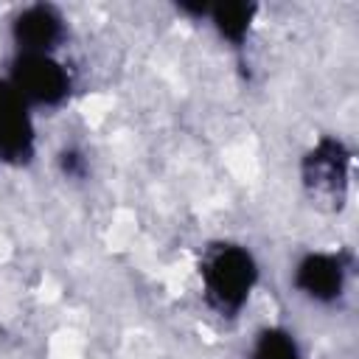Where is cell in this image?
Here are the masks:
<instances>
[{
	"instance_id": "obj_7",
	"label": "cell",
	"mask_w": 359,
	"mask_h": 359,
	"mask_svg": "<svg viewBox=\"0 0 359 359\" xmlns=\"http://www.w3.org/2000/svg\"><path fill=\"white\" fill-rule=\"evenodd\" d=\"M205 17L210 20V25L219 31L222 39H227L233 45H241L250 34L255 6L252 3H219V6H208Z\"/></svg>"
},
{
	"instance_id": "obj_4",
	"label": "cell",
	"mask_w": 359,
	"mask_h": 359,
	"mask_svg": "<svg viewBox=\"0 0 359 359\" xmlns=\"http://www.w3.org/2000/svg\"><path fill=\"white\" fill-rule=\"evenodd\" d=\"M34 151V121L25 98L0 79V157L8 163H25Z\"/></svg>"
},
{
	"instance_id": "obj_1",
	"label": "cell",
	"mask_w": 359,
	"mask_h": 359,
	"mask_svg": "<svg viewBox=\"0 0 359 359\" xmlns=\"http://www.w3.org/2000/svg\"><path fill=\"white\" fill-rule=\"evenodd\" d=\"M199 278L208 303L219 314L233 317L250 300L252 286L258 280V266L247 247L222 241L205 250L199 264Z\"/></svg>"
},
{
	"instance_id": "obj_2",
	"label": "cell",
	"mask_w": 359,
	"mask_h": 359,
	"mask_svg": "<svg viewBox=\"0 0 359 359\" xmlns=\"http://www.w3.org/2000/svg\"><path fill=\"white\" fill-rule=\"evenodd\" d=\"M8 81L28 107H59L70 93V73L53 53H17Z\"/></svg>"
},
{
	"instance_id": "obj_3",
	"label": "cell",
	"mask_w": 359,
	"mask_h": 359,
	"mask_svg": "<svg viewBox=\"0 0 359 359\" xmlns=\"http://www.w3.org/2000/svg\"><path fill=\"white\" fill-rule=\"evenodd\" d=\"M348 163L351 154L337 137L317 140L314 149L303 157V182L309 194L320 202H328L331 208L339 205L348 188Z\"/></svg>"
},
{
	"instance_id": "obj_5",
	"label": "cell",
	"mask_w": 359,
	"mask_h": 359,
	"mask_svg": "<svg viewBox=\"0 0 359 359\" xmlns=\"http://www.w3.org/2000/svg\"><path fill=\"white\" fill-rule=\"evenodd\" d=\"M17 53H53L65 39V17L48 3H34L17 11L11 22Z\"/></svg>"
},
{
	"instance_id": "obj_6",
	"label": "cell",
	"mask_w": 359,
	"mask_h": 359,
	"mask_svg": "<svg viewBox=\"0 0 359 359\" xmlns=\"http://www.w3.org/2000/svg\"><path fill=\"white\" fill-rule=\"evenodd\" d=\"M348 266L337 252H309L294 266V286L314 303H334L345 289Z\"/></svg>"
},
{
	"instance_id": "obj_8",
	"label": "cell",
	"mask_w": 359,
	"mask_h": 359,
	"mask_svg": "<svg viewBox=\"0 0 359 359\" xmlns=\"http://www.w3.org/2000/svg\"><path fill=\"white\" fill-rule=\"evenodd\" d=\"M252 359H300V348L294 337L283 328H264L255 337Z\"/></svg>"
}]
</instances>
